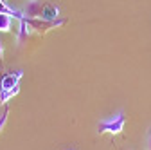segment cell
Wrapping results in <instances>:
<instances>
[{
  "label": "cell",
  "mask_w": 151,
  "mask_h": 150,
  "mask_svg": "<svg viewBox=\"0 0 151 150\" xmlns=\"http://www.w3.org/2000/svg\"><path fill=\"white\" fill-rule=\"evenodd\" d=\"M146 148L151 150V130H149V134H147V141H146Z\"/></svg>",
  "instance_id": "obj_7"
},
{
  "label": "cell",
  "mask_w": 151,
  "mask_h": 150,
  "mask_svg": "<svg viewBox=\"0 0 151 150\" xmlns=\"http://www.w3.org/2000/svg\"><path fill=\"white\" fill-rule=\"evenodd\" d=\"M6 2H7V0H6Z\"/></svg>",
  "instance_id": "obj_9"
},
{
  "label": "cell",
  "mask_w": 151,
  "mask_h": 150,
  "mask_svg": "<svg viewBox=\"0 0 151 150\" xmlns=\"http://www.w3.org/2000/svg\"><path fill=\"white\" fill-rule=\"evenodd\" d=\"M11 29V15L7 13H0V31L7 33Z\"/></svg>",
  "instance_id": "obj_5"
},
{
  "label": "cell",
  "mask_w": 151,
  "mask_h": 150,
  "mask_svg": "<svg viewBox=\"0 0 151 150\" xmlns=\"http://www.w3.org/2000/svg\"><path fill=\"white\" fill-rule=\"evenodd\" d=\"M58 15H60L58 7H54V6H45L42 18H45V20H56V18H58Z\"/></svg>",
  "instance_id": "obj_4"
},
{
  "label": "cell",
  "mask_w": 151,
  "mask_h": 150,
  "mask_svg": "<svg viewBox=\"0 0 151 150\" xmlns=\"http://www.w3.org/2000/svg\"><path fill=\"white\" fill-rule=\"evenodd\" d=\"M0 13H7V15H13V16H16L18 20L20 18H24V15H20L18 11H14L13 7H9L7 4H6V0H0Z\"/></svg>",
  "instance_id": "obj_6"
},
{
  "label": "cell",
  "mask_w": 151,
  "mask_h": 150,
  "mask_svg": "<svg viewBox=\"0 0 151 150\" xmlns=\"http://www.w3.org/2000/svg\"><path fill=\"white\" fill-rule=\"evenodd\" d=\"M43 9H45L43 0H27L25 6H24L22 15H24L25 18H42Z\"/></svg>",
  "instance_id": "obj_3"
},
{
  "label": "cell",
  "mask_w": 151,
  "mask_h": 150,
  "mask_svg": "<svg viewBox=\"0 0 151 150\" xmlns=\"http://www.w3.org/2000/svg\"><path fill=\"white\" fill-rule=\"evenodd\" d=\"M29 27L36 29V31H49V29H56L63 24H67V20H45V18H25Z\"/></svg>",
  "instance_id": "obj_2"
},
{
  "label": "cell",
  "mask_w": 151,
  "mask_h": 150,
  "mask_svg": "<svg viewBox=\"0 0 151 150\" xmlns=\"http://www.w3.org/2000/svg\"><path fill=\"white\" fill-rule=\"evenodd\" d=\"M124 123H126L124 112L119 110L117 114L101 119L99 125H97V130H99V134H111V136H115V134H121V132H122Z\"/></svg>",
  "instance_id": "obj_1"
},
{
  "label": "cell",
  "mask_w": 151,
  "mask_h": 150,
  "mask_svg": "<svg viewBox=\"0 0 151 150\" xmlns=\"http://www.w3.org/2000/svg\"><path fill=\"white\" fill-rule=\"evenodd\" d=\"M4 52V47H2V42H0V54H2Z\"/></svg>",
  "instance_id": "obj_8"
}]
</instances>
